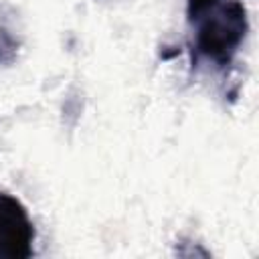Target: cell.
Listing matches in <instances>:
<instances>
[{
  "label": "cell",
  "mask_w": 259,
  "mask_h": 259,
  "mask_svg": "<svg viewBox=\"0 0 259 259\" xmlns=\"http://www.w3.org/2000/svg\"><path fill=\"white\" fill-rule=\"evenodd\" d=\"M34 225L24 204L0 190V259H26L32 255Z\"/></svg>",
  "instance_id": "7a4b0ae2"
},
{
  "label": "cell",
  "mask_w": 259,
  "mask_h": 259,
  "mask_svg": "<svg viewBox=\"0 0 259 259\" xmlns=\"http://www.w3.org/2000/svg\"><path fill=\"white\" fill-rule=\"evenodd\" d=\"M219 2L221 0H188V16H190V20L200 18L204 12H208Z\"/></svg>",
  "instance_id": "3957f363"
},
{
  "label": "cell",
  "mask_w": 259,
  "mask_h": 259,
  "mask_svg": "<svg viewBox=\"0 0 259 259\" xmlns=\"http://www.w3.org/2000/svg\"><path fill=\"white\" fill-rule=\"evenodd\" d=\"M194 22H198L196 49L219 65L231 61L247 32L245 6L237 0H221Z\"/></svg>",
  "instance_id": "6da1fadb"
}]
</instances>
